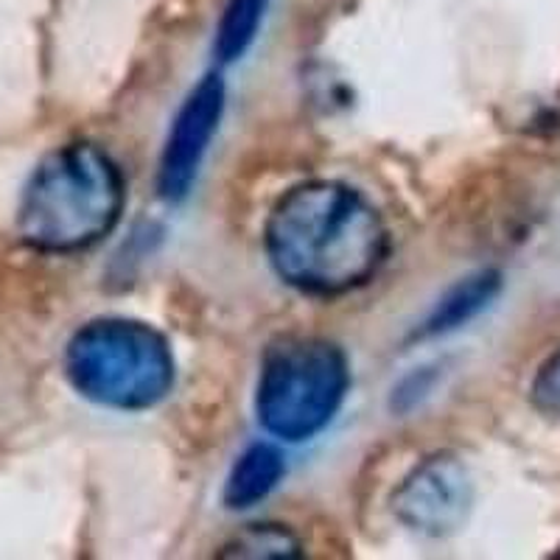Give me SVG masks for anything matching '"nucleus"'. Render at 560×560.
Instances as JSON below:
<instances>
[{
    "label": "nucleus",
    "instance_id": "nucleus-1",
    "mask_svg": "<svg viewBox=\"0 0 560 560\" xmlns=\"http://www.w3.org/2000/svg\"><path fill=\"white\" fill-rule=\"evenodd\" d=\"M264 249L287 287L339 298L376 278L389 233L376 205L353 185L312 179L294 185L269 210Z\"/></svg>",
    "mask_w": 560,
    "mask_h": 560
},
{
    "label": "nucleus",
    "instance_id": "nucleus-2",
    "mask_svg": "<svg viewBox=\"0 0 560 560\" xmlns=\"http://www.w3.org/2000/svg\"><path fill=\"white\" fill-rule=\"evenodd\" d=\"M127 185L96 143H68L37 163L20 194L18 236L51 255L82 253L121 222Z\"/></svg>",
    "mask_w": 560,
    "mask_h": 560
},
{
    "label": "nucleus",
    "instance_id": "nucleus-3",
    "mask_svg": "<svg viewBox=\"0 0 560 560\" xmlns=\"http://www.w3.org/2000/svg\"><path fill=\"white\" fill-rule=\"evenodd\" d=\"M174 353L163 334L129 317L90 319L65 348V376L84 401L147 412L174 389Z\"/></svg>",
    "mask_w": 560,
    "mask_h": 560
},
{
    "label": "nucleus",
    "instance_id": "nucleus-4",
    "mask_svg": "<svg viewBox=\"0 0 560 560\" xmlns=\"http://www.w3.org/2000/svg\"><path fill=\"white\" fill-rule=\"evenodd\" d=\"M350 393V364L339 345L280 337L264 350L255 382V418L280 443H306L331 427Z\"/></svg>",
    "mask_w": 560,
    "mask_h": 560
},
{
    "label": "nucleus",
    "instance_id": "nucleus-5",
    "mask_svg": "<svg viewBox=\"0 0 560 560\" xmlns=\"http://www.w3.org/2000/svg\"><path fill=\"white\" fill-rule=\"evenodd\" d=\"M474 508V479L457 454L420 459L393 493V513L407 529L427 538L457 533Z\"/></svg>",
    "mask_w": 560,
    "mask_h": 560
},
{
    "label": "nucleus",
    "instance_id": "nucleus-6",
    "mask_svg": "<svg viewBox=\"0 0 560 560\" xmlns=\"http://www.w3.org/2000/svg\"><path fill=\"white\" fill-rule=\"evenodd\" d=\"M224 102H228V88L222 73L210 70L179 104L158 166V191L166 202H179L191 194L210 140L222 124Z\"/></svg>",
    "mask_w": 560,
    "mask_h": 560
},
{
    "label": "nucleus",
    "instance_id": "nucleus-7",
    "mask_svg": "<svg viewBox=\"0 0 560 560\" xmlns=\"http://www.w3.org/2000/svg\"><path fill=\"white\" fill-rule=\"evenodd\" d=\"M502 292V275L497 269H479V272L468 275V278L457 280L443 298L432 306L427 319L420 323L415 331L418 339H434L446 337V334L457 331L471 319H477L490 303Z\"/></svg>",
    "mask_w": 560,
    "mask_h": 560
},
{
    "label": "nucleus",
    "instance_id": "nucleus-8",
    "mask_svg": "<svg viewBox=\"0 0 560 560\" xmlns=\"http://www.w3.org/2000/svg\"><path fill=\"white\" fill-rule=\"evenodd\" d=\"M287 477V457L275 443L258 440L244 448L224 479L222 502L230 510H249L278 488Z\"/></svg>",
    "mask_w": 560,
    "mask_h": 560
},
{
    "label": "nucleus",
    "instance_id": "nucleus-9",
    "mask_svg": "<svg viewBox=\"0 0 560 560\" xmlns=\"http://www.w3.org/2000/svg\"><path fill=\"white\" fill-rule=\"evenodd\" d=\"M267 9L269 0H228L224 3L217 37H213V59L222 68L238 62L253 48Z\"/></svg>",
    "mask_w": 560,
    "mask_h": 560
},
{
    "label": "nucleus",
    "instance_id": "nucleus-10",
    "mask_svg": "<svg viewBox=\"0 0 560 560\" xmlns=\"http://www.w3.org/2000/svg\"><path fill=\"white\" fill-rule=\"evenodd\" d=\"M300 541L280 524H249L224 544L219 558H298Z\"/></svg>",
    "mask_w": 560,
    "mask_h": 560
},
{
    "label": "nucleus",
    "instance_id": "nucleus-11",
    "mask_svg": "<svg viewBox=\"0 0 560 560\" xmlns=\"http://www.w3.org/2000/svg\"><path fill=\"white\" fill-rule=\"evenodd\" d=\"M529 398L538 412L560 420V350H555L552 357L538 368L533 384H529Z\"/></svg>",
    "mask_w": 560,
    "mask_h": 560
}]
</instances>
